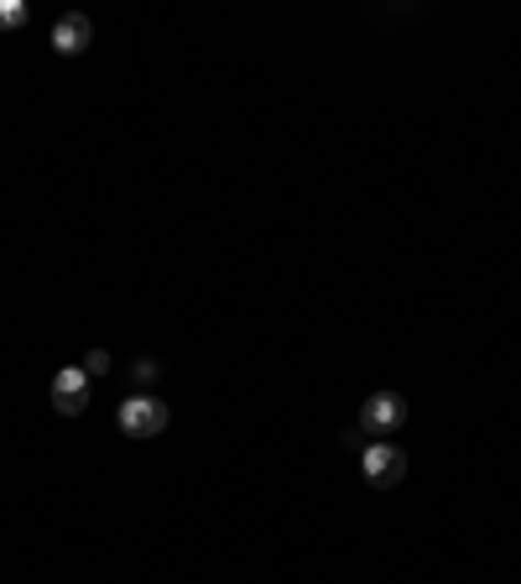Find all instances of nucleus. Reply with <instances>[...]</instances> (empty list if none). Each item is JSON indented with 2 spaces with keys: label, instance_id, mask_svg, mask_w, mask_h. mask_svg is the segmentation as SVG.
<instances>
[{
  "label": "nucleus",
  "instance_id": "nucleus-1",
  "mask_svg": "<svg viewBox=\"0 0 521 584\" xmlns=\"http://www.w3.org/2000/svg\"><path fill=\"white\" fill-rule=\"evenodd\" d=\"M167 423H173V407L162 403V397L136 392V397H125L121 403V433L125 439H157V433H167Z\"/></svg>",
  "mask_w": 521,
  "mask_h": 584
},
{
  "label": "nucleus",
  "instance_id": "nucleus-2",
  "mask_svg": "<svg viewBox=\"0 0 521 584\" xmlns=\"http://www.w3.org/2000/svg\"><path fill=\"white\" fill-rule=\"evenodd\" d=\"M401 423H407V403H401L397 392H370V397H365L361 433H370V439H391Z\"/></svg>",
  "mask_w": 521,
  "mask_h": 584
},
{
  "label": "nucleus",
  "instance_id": "nucleus-3",
  "mask_svg": "<svg viewBox=\"0 0 521 584\" xmlns=\"http://www.w3.org/2000/svg\"><path fill=\"white\" fill-rule=\"evenodd\" d=\"M361 470H365V481L376 485V491H391V485H401V475H407V454H401L391 439H376L361 454Z\"/></svg>",
  "mask_w": 521,
  "mask_h": 584
},
{
  "label": "nucleus",
  "instance_id": "nucleus-4",
  "mask_svg": "<svg viewBox=\"0 0 521 584\" xmlns=\"http://www.w3.org/2000/svg\"><path fill=\"white\" fill-rule=\"evenodd\" d=\"M84 407H89V376H84V365H68L53 376V412L58 418H84Z\"/></svg>",
  "mask_w": 521,
  "mask_h": 584
},
{
  "label": "nucleus",
  "instance_id": "nucleus-5",
  "mask_svg": "<svg viewBox=\"0 0 521 584\" xmlns=\"http://www.w3.org/2000/svg\"><path fill=\"white\" fill-rule=\"evenodd\" d=\"M89 42H95V26H89V16H79V11H68V16L53 26V53H63V58H79Z\"/></svg>",
  "mask_w": 521,
  "mask_h": 584
},
{
  "label": "nucleus",
  "instance_id": "nucleus-6",
  "mask_svg": "<svg viewBox=\"0 0 521 584\" xmlns=\"http://www.w3.org/2000/svg\"><path fill=\"white\" fill-rule=\"evenodd\" d=\"M26 26V0H0V32Z\"/></svg>",
  "mask_w": 521,
  "mask_h": 584
},
{
  "label": "nucleus",
  "instance_id": "nucleus-7",
  "mask_svg": "<svg viewBox=\"0 0 521 584\" xmlns=\"http://www.w3.org/2000/svg\"><path fill=\"white\" fill-rule=\"evenodd\" d=\"M131 376H136V386H152V382H162V365L157 361H136L131 365Z\"/></svg>",
  "mask_w": 521,
  "mask_h": 584
},
{
  "label": "nucleus",
  "instance_id": "nucleus-8",
  "mask_svg": "<svg viewBox=\"0 0 521 584\" xmlns=\"http://www.w3.org/2000/svg\"><path fill=\"white\" fill-rule=\"evenodd\" d=\"M104 371H110V355H104V350H89V355H84V376H104Z\"/></svg>",
  "mask_w": 521,
  "mask_h": 584
}]
</instances>
